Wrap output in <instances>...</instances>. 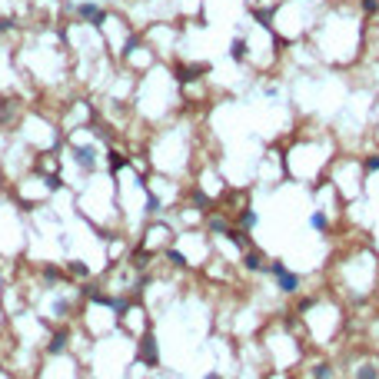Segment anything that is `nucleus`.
Listing matches in <instances>:
<instances>
[{"instance_id":"obj_7","label":"nucleus","mask_w":379,"mask_h":379,"mask_svg":"<svg viewBox=\"0 0 379 379\" xmlns=\"http://www.w3.org/2000/svg\"><path fill=\"white\" fill-rule=\"evenodd\" d=\"M256 223H260V216H256V210H243V213H240V226H243V229H253V226H256Z\"/></svg>"},{"instance_id":"obj_5","label":"nucleus","mask_w":379,"mask_h":379,"mask_svg":"<svg viewBox=\"0 0 379 379\" xmlns=\"http://www.w3.org/2000/svg\"><path fill=\"white\" fill-rule=\"evenodd\" d=\"M140 356L143 359H147V363L150 366H157V340H153V333H147V336H143V346H140Z\"/></svg>"},{"instance_id":"obj_18","label":"nucleus","mask_w":379,"mask_h":379,"mask_svg":"<svg viewBox=\"0 0 379 379\" xmlns=\"http://www.w3.org/2000/svg\"><path fill=\"white\" fill-rule=\"evenodd\" d=\"M359 7H363L366 14H376V10H379V0H359Z\"/></svg>"},{"instance_id":"obj_8","label":"nucleus","mask_w":379,"mask_h":379,"mask_svg":"<svg viewBox=\"0 0 379 379\" xmlns=\"http://www.w3.org/2000/svg\"><path fill=\"white\" fill-rule=\"evenodd\" d=\"M63 349H67V333L60 329V333H57V336H54V343H50V353L57 356V353H63Z\"/></svg>"},{"instance_id":"obj_9","label":"nucleus","mask_w":379,"mask_h":379,"mask_svg":"<svg viewBox=\"0 0 379 379\" xmlns=\"http://www.w3.org/2000/svg\"><path fill=\"white\" fill-rule=\"evenodd\" d=\"M120 166H126V157H123V153H117V150H113V153H110V173H117Z\"/></svg>"},{"instance_id":"obj_11","label":"nucleus","mask_w":379,"mask_h":379,"mask_svg":"<svg viewBox=\"0 0 379 379\" xmlns=\"http://www.w3.org/2000/svg\"><path fill=\"white\" fill-rule=\"evenodd\" d=\"M363 170H366V173H376V170H379V153H372V157L363 160Z\"/></svg>"},{"instance_id":"obj_20","label":"nucleus","mask_w":379,"mask_h":379,"mask_svg":"<svg viewBox=\"0 0 379 379\" xmlns=\"http://www.w3.org/2000/svg\"><path fill=\"white\" fill-rule=\"evenodd\" d=\"M210 226H213V233H226V220H213Z\"/></svg>"},{"instance_id":"obj_3","label":"nucleus","mask_w":379,"mask_h":379,"mask_svg":"<svg viewBox=\"0 0 379 379\" xmlns=\"http://www.w3.org/2000/svg\"><path fill=\"white\" fill-rule=\"evenodd\" d=\"M73 163L83 173H93L97 163H100V153H97V147H73Z\"/></svg>"},{"instance_id":"obj_22","label":"nucleus","mask_w":379,"mask_h":379,"mask_svg":"<svg viewBox=\"0 0 379 379\" xmlns=\"http://www.w3.org/2000/svg\"><path fill=\"white\" fill-rule=\"evenodd\" d=\"M54 313H57V316H63V313H67V303L57 300V303H54Z\"/></svg>"},{"instance_id":"obj_12","label":"nucleus","mask_w":379,"mask_h":379,"mask_svg":"<svg viewBox=\"0 0 379 379\" xmlns=\"http://www.w3.org/2000/svg\"><path fill=\"white\" fill-rule=\"evenodd\" d=\"M326 223H329V220H326V213H313V216H309V226H313V229H326Z\"/></svg>"},{"instance_id":"obj_14","label":"nucleus","mask_w":379,"mask_h":379,"mask_svg":"<svg viewBox=\"0 0 379 379\" xmlns=\"http://www.w3.org/2000/svg\"><path fill=\"white\" fill-rule=\"evenodd\" d=\"M313 379H333V366H316V369H313Z\"/></svg>"},{"instance_id":"obj_13","label":"nucleus","mask_w":379,"mask_h":379,"mask_svg":"<svg viewBox=\"0 0 379 379\" xmlns=\"http://www.w3.org/2000/svg\"><path fill=\"white\" fill-rule=\"evenodd\" d=\"M356 379H379V369L376 366H363V369L356 372Z\"/></svg>"},{"instance_id":"obj_1","label":"nucleus","mask_w":379,"mask_h":379,"mask_svg":"<svg viewBox=\"0 0 379 379\" xmlns=\"http://www.w3.org/2000/svg\"><path fill=\"white\" fill-rule=\"evenodd\" d=\"M73 10H77V17L83 20V24L90 27H103L107 20H110V14L100 7V4H93V0H83V4H73Z\"/></svg>"},{"instance_id":"obj_16","label":"nucleus","mask_w":379,"mask_h":379,"mask_svg":"<svg viewBox=\"0 0 379 379\" xmlns=\"http://www.w3.org/2000/svg\"><path fill=\"white\" fill-rule=\"evenodd\" d=\"M160 213V200L157 197H147V216H157Z\"/></svg>"},{"instance_id":"obj_6","label":"nucleus","mask_w":379,"mask_h":379,"mask_svg":"<svg viewBox=\"0 0 379 379\" xmlns=\"http://www.w3.org/2000/svg\"><path fill=\"white\" fill-rule=\"evenodd\" d=\"M243 266H246V269H253V273H263V269H266V263H263V253H256V250H246V256H243Z\"/></svg>"},{"instance_id":"obj_19","label":"nucleus","mask_w":379,"mask_h":379,"mask_svg":"<svg viewBox=\"0 0 379 379\" xmlns=\"http://www.w3.org/2000/svg\"><path fill=\"white\" fill-rule=\"evenodd\" d=\"M70 273L73 276H87V266L83 263H70Z\"/></svg>"},{"instance_id":"obj_4","label":"nucleus","mask_w":379,"mask_h":379,"mask_svg":"<svg viewBox=\"0 0 379 379\" xmlns=\"http://www.w3.org/2000/svg\"><path fill=\"white\" fill-rule=\"evenodd\" d=\"M229 57L236 63H246V57H250V43H246V37H233V43H229Z\"/></svg>"},{"instance_id":"obj_23","label":"nucleus","mask_w":379,"mask_h":379,"mask_svg":"<svg viewBox=\"0 0 379 379\" xmlns=\"http://www.w3.org/2000/svg\"><path fill=\"white\" fill-rule=\"evenodd\" d=\"M206 379H220V376H206Z\"/></svg>"},{"instance_id":"obj_10","label":"nucleus","mask_w":379,"mask_h":379,"mask_svg":"<svg viewBox=\"0 0 379 379\" xmlns=\"http://www.w3.org/2000/svg\"><path fill=\"white\" fill-rule=\"evenodd\" d=\"M229 240H233L236 246H243V250L250 246V240H246V229H233V233H229Z\"/></svg>"},{"instance_id":"obj_17","label":"nucleus","mask_w":379,"mask_h":379,"mask_svg":"<svg viewBox=\"0 0 379 379\" xmlns=\"http://www.w3.org/2000/svg\"><path fill=\"white\" fill-rule=\"evenodd\" d=\"M147 263H150V253H133V266L136 269H143Z\"/></svg>"},{"instance_id":"obj_15","label":"nucleus","mask_w":379,"mask_h":379,"mask_svg":"<svg viewBox=\"0 0 379 379\" xmlns=\"http://www.w3.org/2000/svg\"><path fill=\"white\" fill-rule=\"evenodd\" d=\"M166 260L173 263V266H186V260H183V253H176V250H166Z\"/></svg>"},{"instance_id":"obj_2","label":"nucleus","mask_w":379,"mask_h":379,"mask_svg":"<svg viewBox=\"0 0 379 379\" xmlns=\"http://www.w3.org/2000/svg\"><path fill=\"white\" fill-rule=\"evenodd\" d=\"M269 273H273V276H276V283H279V290H283V293H296V290H300V276H296V273H290V269H286L283 266V263H269Z\"/></svg>"},{"instance_id":"obj_21","label":"nucleus","mask_w":379,"mask_h":379,"mask_svg":"<svg viewBox=\"0 0 379 379\" xmlns=\"http://www.w3.org/2000/svg\"><path fill=\"white\" fill-rule=\"evenodd\" d=\"M47 186H50V190H60L63 180H60V176H47Z\"/></svg>"}]
</instances>
